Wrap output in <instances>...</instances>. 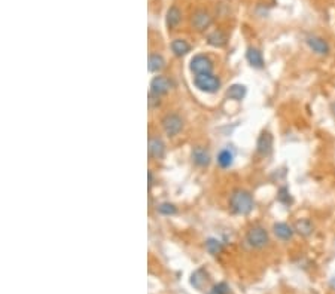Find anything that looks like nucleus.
<instances>
[{
    "mask_svg": "<svg viewBox=\"0 0 335 294\" xmlns=\"http://www.w3.org/2000/svg\"><path fill=\"white\" fill-rule=\"evenodd\" d=\"M255 207V201L250 192L244 189H236L230 195V208L234 214L247 215L252 212Z\"/></svg>",
    "mask_w": 335,
    "mask_h": 294,
    "instance_id": "nucleus-1",
    "label": "nucleus"
},
{
    "mask_svg": "<svg viewBox=\"0 0 335 294\" xmlns=\"http://www.w3.org/2000/svg\"><path fill=\"white\" fill-rule=\"evenodd\" d=\"M194 85L206 94H215L221 88V79L215 76L213 73L209 75H197L194 78Z\"/></svg>",
    "mask_w": 335,
    "mask_h": 294,
    "instance_id": "nucleus-2",
    "label": "nucleus"
},
{
    "mask_svg": "<svg viewBox=\"0 0 335 294\" xmlns=\"http://www.w3.org/2000/svg\"><path fill=\"white\" fill-rule=\"evenodd\" d=\"M246 242L252 248H264L270 242V235L262 226H253L246 233Z\"/></svg>",
    "mask_w": 335,
    "mask_h": 294,
    "instance_id": "nucleus-3",
    "label": "nucleus"
},
{
    "mask_svg": "<svg viewBox=\"0 0 335 294\" xmlns=\"http://www.w3.org/2000/svg\"><path fill=\"white\" fill-rule=\"evenodd\" d=\"M161 126H162L165 135H169V137L173 138V137H176L184 129V121L176 113H167L161 119Z\"/></svg>",
    "mask_w": 335,
    "mask_h": 294,
    "instance_id": "nucleus-4",
    "label": "nucleus"
},
{
    "mask_svg": "<svg viewBox=\"0 0 335 294\" xmlns=\"http://www.w3.org/2000/svg\"><path fill=\"white\" fill-rule=\"evenodd\" d=\"M191 72L197 75H209L213 72V61L206 55H195L191 60Z\"/></svg>",
    "mask_w": 335,
    "mask_h": 294,
    "instance_id": "nucleus-5",
    "label": "nucleus"
},
{
    "mask_svg": "<svg viewBox=\"0 0 335 294\" xmlns=\"http://www.w3.org/2000/svg\"><path fill=\"white\" fill-rule=\"evenodd\" d=\"M175 86L173 81H170L169 78L165 76H155L150 82V94L159 97L164 94H169L170 89Z\"/></svg>",
    "mask_w": 335,
    "mask_h": 294,
    "instance_id": "nucleus-6",
    "label": "nucleus"
},
{
    "mask_svg": "<svg viewBox=\"0 0 335 294\" xmlns=\"http://www.w3.org/2000/svg\"><path fill=\"white\" fill-rule=\"evenodd\" d=\"M213 23V18L209 12L206 11H197L192 18H191V24L195 30L198 32H204L206 29H209Z\"/></svg>",
    "mask_w": 335,
    "mask_h": 294,
    "instance_id": "nucleus-7",
    "label": "nucleus"
},
{
    "mask_svg": "<svg viewBox=\"0 0 335 294\" xmlns=\"http://www.w3.org/2000/svg\"><path fill=\"white\" fill-rule=\"evenodd\" d=\"M256 152L261 156H270L273 152V135L268 131H262L256 141Z\"/></svg>",
    "mask_w": 335,
    "mask_h": 294,
    "instance_id": "nucleus-8",
    "label": "nucleus"
},
{
    "mask_svg": "<svg viewBox=\"0 0 335 294\" xmlns=\"http://www.w3.org/2000/svg\"><path fill=\"white\" fill-rule=\"evenodd\" d=\"M305 42L314 54H317V55H328L329 54V45L325 39L313 35V36H308Z\"/></svg>",
    "mask_w": 335,
    "mask_h": 294,
    "instance_id": "nucleus-9",
    "label": "nucleus"
},
{
    "mask_svg": "<svg viewBox=\"0 0 335 294\" xmlns=\"http://www.w3.org/2000/svg\"><path fill=\"white\" fill-rule=\"evenodd\" d=\"M273 233L276 235L277 239L283 241V242H287L293 238V233H295V229L290 227L289 224L286 223H274L273 226Z\"/></svg>",
    "mask_w": 335,
    "mask_h": 294,
    "instance_id": "nucleus-10",
    "label": "nucleus"
},
{
    "mask_svg": "<svg viewBox=\"0 0 335 294\" xmlns=\"http://www.w3.org/2000/svg\"><path fill=\"white\" fill-rule=\"evenodd\" d=\"M246 58L249 61V64L253 67V69H264L265 67V61H264V57H262V52L258 49V48H249L247 52H246Z\"/></svg>",
    "mask_w": 335,
    "mask_h": 294,
    "instance_id": "nucleus-11",
    "label": "nucleus"
},
{
    "mask_svg": "<svg viewBox=\"0 0 335 294\" xmlns=\"http://www.w3.org/2000/svg\"><path fill=\"white\" fill-rule=\"evenodd\" d=\"M192 161L198 165V167H207L210 164V153L207 152L206 147H201V146H197L194 147L192 150Z\"/></svg>",
    "mask_w": 335,
    "mask_h": 294,
    "instance_id": "nucleus-12",
    "label": "nucleus"
},
{
    "mask_svg": "<svg viewBox=\"0 0 335 294\" xmlns=\"http://www.w3.org/2000/svg\"><path fill=\"white\" fill-rule=\"evenodd\" d=\"M165 155V144L161 138L149 140V156L153 159H161Z\"/></svg>",
    "mask_w": 335,
    "mask_h": 294,
    "instance_id": "nucleus-13",
    "label": "nucleus"
},
{
    "mask_svg": "<svg viewBox=\"0 0 335 294\" xmlns=\"http://www.w3.org/2000/svg\"><path fill=\"white\" fill-rule=\"evenodd\" d=\"M182 21V12L179 11L178 6H172L169 11H167L165 15V24L169 27V30H173L179 26V23Z\"/></svg>",
    "mask_w": 335,
    "mask_h": 294,
    "instance_id": "nucleus-14",
    "label": "nucleus"
},
{
    "mask_svg": "<svg viewBox=\"0 0 335 294\" xmlns=\"http://www.w3.org/2000/svg\"><path fill=\"white\" fill-rule=\"evenodd\" d=\"M246 94H247V89L241 84H234L227 89V97L234 101H241L246 97Z\"/></svg>",
    "mask_w": 335,
    "mask_h": 294,
    "instance_id": "nucleus-15",
    "label": "nucleus"
},
{
    "mask_svg": "<svg viewBox=\"0 0 335 294\" xmlns=\"http://www.w3.org/2000/svg\"><path fill=\"white\" fill-rule=\"evenodd\" d=\"M172 51L176 57H184L191 51V46L185 39H175L172 42Z\"/></svg>",
    "mask_w": 335,
    "mask_h": 294,
    "instance_id": "nucleus-16",
    "label": "nucleus"
},
{
    "mask_svg": "<svg viewBox=\"0 0 335 294\" xmlns=\"http://www.w3.org/2000/svg\"><path fill=\"white\" fill-rule=\"evenodd\" d=\"M293 229H295V232L299 233L301 236H310V235L313 233V224H311V221L307 220V218H301V220L295 221Z\"/></svg>",
    "mask_w": 335,
    "mask_h": 294,
    "instance_id": "nucleus-17",
    "label": "nucleus"
},
{
    "mask_svg": "<svg viewBox=\"0 0 335 294\" xmlns=\"http://www.w3.org/2000/svg\"><path fill=\"white\" fill-rule=\"evenodd\" d=\"M227 41H228V39H227L225 33L221 32V30H216V32H213V33H210L209 38H207L209 45H212V46H215V48H222V46H225V45H227Z\"/></svg>",
    "mask_w": 335,
    "mask_h": 294,
    "instance_id": "nucleus-18",
    "label": "nucleus"
},
{
    "mask_svg": "<svg viewBox=\"0 0 335 294\" xmlns=\"http://www.w3.org/2000/svg\"><path fill=\"white\" fill-rule=\"evenodd\" d=\"M165 67V60L159 54H150L149 55V70L153 73H158Z\"/></svg>",
    "mask_w": 335,
    "mask_h": 294,
    "instance_id": "nucleus-19",
    "label": "nucleus"
},
{
    "mask_svg": "<svg viewBox=\"0 0 335 294\" xmlns=\"http://www.w3.org/2000/svg\"><path fill=\"white\" fill-rule=\"evenodd\" d=\"M233 159H234V155H233V152L228 150V149L221 150L219 155H218V164H219L221 168H228V167H231V165H233Z\"/></svg>",
    "mask_w": 335,
    "mask_h": 294,
    "instance_id": "nucleus-20",
    "label": "nucleus"
},
{
    "mask_svg": "<svg viewBox=\"0 0 335 294\" xmlns=\"http://www.w3.org/2000/svg\"><path fill=\"white\" fill-rule=\"evenodd\" d=\"M206 250L212 254V255H218L222 250H224V245L221 241L215 239V238H209L206 241Z\"/></svg>",
    "mask_w": 335,
    "mask_h": 294,
    "instance_id": "nucleus-21",
    "label": "nucleus"
},
{
    "mask_svg": "<svg viewBox=\"0 0 335 294\" xmlns=\"http://www.w3.org/2000/svg\"><path fill=\"white\" fill-rule=\"evenodd\" d=\"M277 201L283 205H290L292 204V196L289 193L287 187H280L277 192Z\"/></svg>",
    "mask_w": 335,
    "mask_h": 294,
    "instance_id": "nucleus-22",
    "label": "nucleus"
},
{
    "mask_svg": "<svg viewBox=\"0 0 335 294\" xmlns=\"http://www.w3.org/2000/svg\"><path fill=\"white\" fill-rule=\"evenodd\" d=\"M156 210H158V212L162 214V215H175V214L178 212L176 207H175L173 204H170V202H164V204L158 205Z\"/></svg>",
    "mask_w": 335,
    "mask_h": 294,
    "instance_id": "nucleus-23",
    "label": "nucleus"
},
{
    "mask_svg": "<svg viewBox=\"0 0 335 294\" xmlns=\"http://www.w3.org/2000/svg\"><path fill=\"white\" fill-rule=\"evenodd\" d=\"M212 294H230V287L225 282H219V284L213 285Z\"/></svg>",
    "mask_w": 335,
    "mask_h": 294,
    "instance_id": "nucleus-24",
    "label": "nucleus"
},
{
    "mask_svg": "<svg viewBox=\"0 0 335 294\" xmlns=\"http://www.w3.org/2000/svg\"><path fill=\"white\" fill-rule=\"evenodd\" d=\"M329 287H331V290L335 291V278H332V279L329 281Z\"/></svg>",
    "mask_w": 335,
    "mask_h": 294,
    "instance_id": "nucleus-25",
    "label": "nucleus"
},
{
    "mask_svg": "<svg viewBox=\"0 0 335 294\" xmlns=\"http://www.w3.org/2000/svg\"><path fill=\"white\" fill-rule=\"evenodd\" d=\"M152 183H153V177H152V172H149V187H152Z\"/></svg>",
    "mask_w": 335,
    "mask_h": 294,
    "instance_id": "nucleus-26",
    "label": "nucleus"
},
{
    "mask_svg": "<svg viewBox=\"0 0 335 294\" xmlns=\"http://www.w3.org/2000/svg\"><path fill=\"white\" fill-rule=\"evenodd\" d=\"M331 112H332V113L335 115V101H334V103L331 104Z\"/></svg>",
    "mask_w": 335,
    "mask_h": 294,
    "instance_id": "nucleus-27",
    "label": "nucleus"
}]
</instances>
